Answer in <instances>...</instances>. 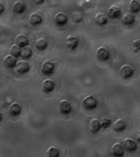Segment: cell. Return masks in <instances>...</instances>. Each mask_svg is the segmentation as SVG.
I'll list each match as a JSON object with an SVG mask.
<instances>
[{
    "label": "cell",
    "instance_id": "5b68a950",
    "mask_svg": "<svg viewBox=\"0 0 140 157\" xmlns=\"http://www.w3.org/2000/svg\"><path fill=\"white\" fill-rule=\"evenodd\" d=\"M124 148L129 152H134L137 149V143L132 138H126L123 141Z\"/></svg>",
    "mask_w": 140,
    "mask_h": 157
},
{
    "label": "cell",
    "instance_id": "5bb4252c",
    "mask_svg": "<svg viewBox=\"0 0 140 157\" xmlns=\"http://www.w3.org/2000/svg\"><path fill=\"white\" fill-rule=\"evenodd\" d=\"M135 17L131 13H126L122 17V22L124 25L131 27L135 23Z\"/></svg>",
    "mask_w": 140,
    "mask_h": 157
},
{
    "label": "cell",
    "instance_id": "e0dca14e",
    "mask_svg": "<svg viewBox=\"0 0 140 157\" xmlns=\"http://www.w3.org/2000/svg\"><path fill=\"white\" fill-rule=\"evenodd\" d=\"M100 128H101V124H100V121L99 119L97 118H94L90 121L89 129L92 132L96 133L98 132Z\"/></svg>",
    "mask_w": 140,
    "mask_h": 157
},
{
    "label": "cell",
    "instance_id": "9c48e42d",
    "mask_svg": "<svg viewBox=\"0 0 140 157\" xmlns=\"http://www.w3.org/2000/svg\"><path fill=\"white\" fill-rule=\"evenodd\" d=\"M112 153L114 157H122L124 154V146L120 143H116L112 146Z\"/></svg>",
    "mask_w": 140,
    "mask_h": 157
},
{
    "label": "cell",
    "instance_id": "f1b7e54d",
    "mask_svg": "<svg viewBox=\"0 0 140 157\" xmlns=\"http://www.w3.org/2000/svg\"><path fill=\"white\" fill-rule=\"evenodd\" d=\"M3 10H4V6H3L1 2L0 3V13H1L3 12Z\"/></svg>",
    "mask_w": 140,
    "mask_h": 157
},
{
    "label": "cell",
    "instance_id": "30bf717a",
    "mask_svg": "<svg viewBox=\"0 0 140 157\" xmlns=\"http://www.w3.org/2000/svg\"><path fill=\"white\" fill-rule=\"evenodd\" d=\"M79 43V40L76 35H69L66 38V45L68 48L70 50H74L78 47Z\"/></svg>",
    "mask_w": 140,
    "mask_h": 157
},
{
    "label": "cell",
    "instance_id": "d6986e66",
    "mask_svg": "<svg viewBox=\"0 0 140 157\" xmlns=\"http://www.w3.org/2000/svg\"><path fill=\"white\" fill-rule=\"evenodd\" d=\"M112 128L115 131L121 132L124 130L126 128L125 121L121 118H119L118 120H117L114 122L112 124Z\"/></svg>",
    "mask_w": 140,
    "mask_h": 157
},
{
    "label": "cell",
    "instance_id": "277c9868",
    "mask_svg": "<svg viewBox=\"0 0 140 157\" xmlns=\"http://www.w3.org/2000/svg\"><path fill=\"white\" fill-rule=\"evenodd\" d=\"M30 64L25 60H21L17 62L16 65V70L20 74H25L30 70Z\"/></svg>",
    "mask_w": 140,
    "mask_h": 157
},
{
    "label": "cell",
    "instance_id": "2e32d148",
    "mask_svg": "<svg viewBox=\"0 0 140 157\" xmlns=\"http://www.w3.org/2000/svg\"><path fill=\"white\" fill-rule=\"evenodd\" d=\"M55 21L56 23L59 25H65L68 21L67 15L63 12H58L55 17Z\"/></svg>",
    "mask_w": 140,
    "mask_h": 157
},
{
    "label": "cell",
    "instance_id": "7a4b0ae2",
    "mask_svg": "<svg viewBox=\"0 0 140 157\" xmlns=\"http://www.w3.org/2000/svg\"><path fill=\"white\" fill-rule=\"evenodd\" d=\"M55 65L51 61H45L43 63L41 67V72L42 74L46 76H50L53 74L55 70Z\"/></svg>",
    "mask_w": 140,
    "mask_h": 157
},
{
    "label": "cell",
    "instance_id": "4fadbf2b",
    "mask_svg": "<svg viewBox=\"0 0 140 157\" xmlns=\"http://www.w3.org/2000/svg\"><path fill=\"white\" fill-rule=\"evenodd\" d=\"M10 114L14 117H17L19 116L21 113V108L19 103L17 102H13L12 103L9 109Z\"/></svg>",
    "mask_w": 140,
    "mask_h": 157
},
{
    "label": "cell",
    "instance_id": "3957f363",
    "mask_svg": "<svg viewBox=\"0 0 140 157\" xmlns=\"http://www.w3.org/2000/svg\"><path fill=\"white\" fill-rule=\"evenodd\" d=\"M134 72V68L129 64H124L120 68V75L123 78H131L133 75Z\"/></svg>",
    "mask_w": 140,
    "mask_h": 157
},
{
    "label": "cell",
    "instance_id": "44dd1931",
    "mask_svg": "<svg viewBox=\"0 0 140 157\" xmlns=\"http://www.w3.org/2000/svg\"><path fill=\"white\" fill-rule=\"evenodd\" d=\"M129 9L132 13H137L140 11V4L137 0H131L129 3Z\"/></svg>",
    "mask_w": 140,
    "mask_h": 157
},
{
    "label": "cell",
    "instance_id": "603a6c76",
    "mask_svg": "<svg viewBox=\"0 0 140 157\" xmlns=\"http://www.w3.org/2000/svg\"><path fill=\"white\" fill-rule=\"evenodd\" d=\"M94 18H95V21H96V23L100 25H104L108 22V18H107L106 16L101 12H99V13H97L95 15Z\"/></svg>",
    "mask_w": 140,
    "mask_h": 157
},
{
    "label": "cell",
    "instance_id": "7c38bea8",
    "mask_svg": "<svg viewBox=\"0 0 140 157\" xmlns=\"http://www.w3.org/2000/svg\"><path fill=\"white\" fill-rule=\"evenodd\" d=\"M3 63L7 68H13V67L16 66L17 63V58L11 55H6L3 58Z\"/></svg>",
    "mask_w": 140,
    "mask_h": 157
},
{
    "label": "cell",
    "instance_id": "ba28073f",
    "mask_svg": "<svg viewBox=\"0 0 140 157\" xmlns=\"http://www.w3.org/2000/svg\"><path fill=\"white\" fill-rule=\"evenodd\" d=\"M107 14L111 18H117L120 16L121 9L117 5H111L108 9Z\"/></svg>",
    "mask_w": 140,
    "mask_h": 157
},
{
    "label": "cell",
    "instance_id": "7402d4cb",
    "mask_svg": "<svg viewBox=\"0 0 140 157\" xmlns=\"http://www.w3.org/2000/svg\"><path fill=\"white\" fill-rule=\"evenodd\" d=\"M21 47L17 44H13L10 48V55L15 56V58H18L21 55Z\"/></svg>",
    "mask_w": 140,
    "mask_h": 157
},
{
    "label": "cell",
    "instance_id": "4316f807",
    "mask_svg": "<svg viewBox=\"0 0 140 157\" xmlns=\"http://www.w3.org/2000/svg\"><path fill=\"white\" fill-rule=\"evenodd\" d=\"M132 50L137 53H140V39H135L132 43Z\"/></svg>",
    "mask_w": 140,
    "mask_h": 157
},
{
    "label": "cell",
    "instance_id": "6da1fadb",
    "mask_svg": "<svg viewBox=\"0 0 140 157\" xmlns=\"http://www.w3.org/2000/svg\"><path fill=\"white\" fill-rule=\"evenodd\" d=\"M83 107L88 110H92L96 108L97 101L93 96H88L83 99L82 101Z\"/></svg>",
    "mask_w": 140,
    "mask_h": 157
},
{
    "label": "cell",
    "instance_id": "4dcf8cb0",
    "mask_svg": "<svg viewBox=\"0 0 140 157\" xmlns=\"http://www.w3.org/2000/svg\"><path fill=\"white\" fill-rule=\"evenodd\" d=\"M138 140L140 142V134H139V136H138Z\"/></svg>",
    "mask_w": 140,
    "mask_h": 157
},
{
    "label": "cell",
    "instance_id": "52a82bcc",
    "mask_svg": "<svg viewBox=\"0 0 140 157\" xmlns=\"http://www.w3.org/2000/svg\"><path fill=\"white\" fill-rule=\"evenodd\" d=\"M58 106L60 113L63 114H68L71 111V103L67 100L63 99L60 100Z\"/></svg>",
    "mask_w": 140,
    "mask_h": 157
},
{
    "label": "cell",
    "instance_id": "484cf974",
    "mask_svg": "<svg viewBox=\"0 0 140 157\" xmlns=\"http://www.w3.org/2000/svg\"><path fill=\"white\" fill-rule=\"evenodd\" d=\"M47 40L45 38H42L38 39L36 42V46L40 50H44L47 47Z\"/></svg>",
    "mask_w": 140,
    "mask_h": 157
},
{
    "label": "cell",
    "instance_id": "d4e9b609",
    "mask_svg": "<svg viewBox=\"0 0 140 157\" xmlns=\"http://www.w3.org/2000/svg\"><path fill=\"white\" fill-rule=\"evenodd\" d=\"M32 55V50L29 46H25L21 49V56L24 59H28Z\"/></svg>",
    "mask_w": 140,
    "mask_h": 157
},
{
    "label": "cell",
    "instance_id": "8fae6325",
    "mask_svg": "<svg viewBox=\"0 0 140 157\" xmlns=\"http://www.w3.org/2000/svg\"><path fill=\"white\" fill-rule=\"evenodd\" d=\"M55 88V82L51 78L45 79L42 83V88L44 92L48 93L51 92Z\"/></svg>",
    "mask_w": 140,
    "mask_h": 157
},
{
    "label": "cell",
    "instance_id": "83f0119b",
    "mask_svg": "<svg viewBox=\"0 0 140 157\" xmlns=\"http://www.w3.org/2000/svg\"><path fill=\"white\" fill-rule=\"evenodd\" d=\"M111 123H112V120L108 117L102 118V119L100 121L101 128L103 129H106L108 127H109Z\"/></svg>",
    "mask_w": 140,
    "mask_h": 157
},
{
    "label": "cell",
    "instance_id": "cb8c5ba5",
    "mask_svg": "<svg viewBox=\"0 0 140 157\" xmlns=\"http://www.w3.org/2000/svg\"><path fill=\"white\" fill-rule=\"evenodd\" d=\"M47 157H59V151L55 146L50 147L46 152Z\"/></svg>",
    "mask_w": 140,
    "mask_h": 157
},
{
    "label": "cell",
    "instance_id": "ac0fdd59",
    "mask_svg": "<svg viewBox=\"0 0 140 157\" xmlns=\"http://www.w3.org/2000/svg\"><path fill=\"white\" fill-rule=\"evenodd\" d=\"M28 21L31 24L35 25L40 24L42 22V18L40 14H39L38 13L35 12L30 15Z\"/></svg>",
    "mask_w": 140,
    "mask_h": 157
},
{
    "label": "cell",
    "instance_id": "ffe728a7",
    "mask_svg": "<svg viewBox=\"0 0 140 157\" xmlns=\"http://www.w3.org/2000/svg\"><path fill=\"white\" fill-rule=\"evenodd\" d=\"M25 9V4L21 1H17L13 4V10L16 13H22Z\"/></svg>",
    "mask_w": 140,
    "mask_h": 157
},
{
    "label": "cell",
    "instance_id": "9a60e30c",
    "mask_svg": "<svg viewBox=\"0 0 140 157\" xmlns=\"http://www.w3.org/2000/svg\"><path fill=\"white\" fill-rule=\"evenodd\" d=\"M15 42L17 45L23 48L28 45V39L27 36L24 34H19L15 38Z\"/></svg>",
    "mask_w": 140,
    "mask_h": 157
},
{
    "label": "cell",
    "instance_id": "f546056e",
    "mask_svg": "<svg viewBox=\"0 0 140 157\" xmlns=\"http://www.w3.org/2000/svg\"><path fill=\"white\" fill-rule=\"evenodd\" d=\"M44 0H40V1H36L35 0L34 2H35V3H37V4H40V3H42V2H44Z\"/></svg>",
    "mask_w": 140,
    "mask_h": 157
},
{
    "label": "cell",
    "instance_id": "8992f818",
    "mask_svg": "<svg viewBox=\"0 0 140 157\" xmlns=\"http://www.w3.org/2000/svg\"><path fill=\"white\" fill-rule=\"evenodd\" d=\"M96 56L97 58L100 60L104 61L107 60L109 58L110 54L108 49L106 47L104 46H101L97 49Z\"/></svg>",
    "mask_w": 140,
    "mask_h": 157
}]
</instances>
